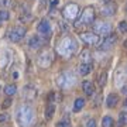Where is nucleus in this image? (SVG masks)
<instances>
[{"instance_id":"33","label":"nucleus","mask_w":127,"mask_h":127,"mask_svg":"<svg viewBox=\"0 0 127 127\" xmlns=\"http://www.w3.org/2000/svg\"><path fill=\"white\" fill-rule=\"evenodd\" d=\"M122 92L127 96V85H122Z\"/></svg>"},{"instance_id":"1","label":"nucleus","mask_w":127,"mask_h":127,"mask_svg":"<svg viewBox=\"0 0 127 127\" xmlns=\"http://www.w3.org/2000/svg\"><path fill=\"white\" fill-rule=\"evenodd\" d=\"M16 117H17V123L21 127H30L34 123V119H35V112L31 106L28 104H21L17 109V113H16Z\"/></svg>"},{"instance_id":"25","label":"nucleus","mask_w":127,"mask_h":127,"mask_svg":"<svg viewBox=\"0 0 127 127\" xmlns=\"http://www.w3.org/2000/svg\"><path fill=\"white\" fill-rule=\"evenodd\" d=\"M9 11H6V10H0V24L6 21V20H9Z\"/></svg>"},{"instance_id":"12","label":"nucleus","mask_w":127,"mask_h":127,"mask_svg":"<svg viewBox=\"0 0 127 127\" xmlns=\"http://www.w3.org/2000/svg\"><path fill=\"white\" fill-rule=\"evenodd\" d=\"M37 30H38V32L42 34V35H50L51 34V26H50V23H48L47 20L40 21L38 26H37Z\"/></svg>"},{"instance_id":"10","label":"nucleus","mask_w":127,"mask_h":127,"mask_svg":"<svg viewBox=\"0 0 127 127\" xmlns=\"http://www.w3.org/2000/svg\"><path fill=\"white\" fill-rule=\"evenodd\" d=\"M116 41H117V35H116V34H110V35H107V37L103 40V42H102L100 50H102V51L110 50V48H112V47L116 44Z\"/></svg>"},{"instance_id":"9","label":"nucleus","mask_w":127,"mask_h":127,"mask_svg":"<svg viewBox=\"0 0 127 127\" xmlns=\"http://www.w3.org/2000/svg\"><path fill=\"white\" fill-rule=\"evenodd\" d=\"M93 30H95L96 34H110L112 31V26L106 21H96L95 26H93Z\"/></svg>"},{"instance_id":"3","label":"nucleus","mask_w":127,"mask_h":127,"mask_svg":"<svg viewBox=\"0 0 127 127\" xmlns=\"http://www.w3.org/2000/svg\"><path fill=\"white\" fill-rule=\"evenodd\" d=\"M76 83V78L72 72H64L59 73L58 78H57V85L59 88H64V89H68V88H72L73 85Z\"/></svg>"},{"instance_id":"34","label":"nucleus","mask_w":127,"mask_h":127,"mask_svg":"<svg viewBox=\"0 0 127 127\" xmlns=\"http://www.w3.org/2000/svg\"><path fill=\"white\" fill-rule=\"evenodd\" d=\"M50 4H51V7H55V6L58 4V0H51Z\"/></svg>"},{"instance_id":"11","label":"nucleus","mask_w":127,"mask_h":127,"mask_svg":"<svg viewBox=\"0 0 127 127\" xmlns=\"http://www.w3.org/2000/svg\"><path fill=\"white\" fill-rule=\"evenodd\" d=\"M102 14H103L104 17L114 16V14H116V4L112 3V1H107V3L102 7Z\"/></svg>"},{"instance_id":"14","label":"nucleus","mask_w":127,"mask_h":127,"mask_svg":"<svg viewBox=\"0 0 127 127\" xmlns=\"http://www.w3.org/2000/svg\"><path fill=\"white\" fill-rule=\"evenodd\" d=\"M91 71H92V65L91 64H86V62H82L81 65H79V73L81 75H89L91 73Z\"/></svg>"},{"instance_id":"4","label":"nucleus","mask_w":127,"mask_h":127,"mask_svg":"<svg viewBox=\"0 0 127 127\" xmlns=\"http://www.w3.org/2000/svg\"><path fill=\"white\" fill-rule=\"evenodd\" d=\"M54 62V52L52 51H42L40 55H38V59H37V64L38 66L42 69H48L51 66V64Z\"/></svg>"},{"instance_id":"26","label":"nucleus","mask_w":127,"mask_h":127,"mask_svg":"<svg viewBox=\"0 0 127 127\" xmlns=\"http://www.w3.org/2000/svg\"><path fill=\"white\" fill-rule=\"evenodd\" d=\"M114 81H116V83H117V85H123V81H124V78H123V72H122V71H119V72L116 73V78H114Z\"/></svg>"},{"instance_id":"18","label":"nucleus","mask_w":127,"mask_h":127,"mask_svg":"<svg viewBox=\"0 0 127 127\" xmlns=\"http://www.w3.org/2000/svg\"><path fill=\"white\" fill-rule=\"evenodd\" d=\"M37 95V91L35 89H32L31 86H27L26 89H24V96L27 97V99H34Z\"/></svg>"},{"instance_id":"27","label":"nucleus","mask_w":127,"mask_h":127,"mask_svg":"<svg viewBox=\"0 0 127 127\" xmlns=\"http://www.w3.org/2000/svg\"><path fill=\"white\" fill-rule=\"evenodd\" d=\"M106 76H107V75H106L104 72L100 73V76H99V85H100V88H103L104 85H106Z\"/></svg>"},{"instance_id":"30","label":"nucleus","mask_w":127,"mask_h":127,"mask_svg":"<svg viewBox=\"0 0 127 127\" xmlns=\"http://www.w3.org/2000/svg\"><path fill=\"white\" fill-rule=\"evenodd\" d=\"M86 127H96V120L95 119H89L86 123Z\"/></svg>"},{"instance_id":"29","label":"nucleus","mask_w":127,"mask_h":127,"mask_svg":"<svg viewBox=\"0 0 127 127\" xmlns=\"http://www.w3.org/2000/svg\"><path fill=\"white\" fill-rule=\"evenodd\" d=\"M10 104H11V99H10V96H9V97H7V99H6L4 102H3L1 107H3V109H7V107H9Z\"/></svg>"},{"instance_id":"21","label":"nucleus","mask_w":127,"mask_h":127,"mask_svg":"<svg viewBox=\"0 0 127 127\" xmlns=\"http://www.w3.org/2000/svg\"><path fill=\"white\" fill-rule=\"evenodd\" d=\"M82 107H85V100L83 99H76L73 104V112H81Z\"/></svg>"},{"instance_id":"28","label":"nucleus","mask_w":127,"mask_h":127,"mask_svg":"<svg viewBox=\"0 0 127 127\" xmlns=\"http://www.w3.org/2000/svg\"><path fill=\"white\" fill-rule=\"evenodd\" d=\"M119 28H120L122 32H126L127 34V21H122V23L119 24Z\"/></svg>"},{"instance_id":"23","label":"nucleus","mask_w":127,"mask_h":127,"mask_svg":"<svg viewBox=\"0 0 127 127\" xmlns=\"http://www.w3.org/2000/svg\"><path fill=\"white\" fill-rule=\"evenodd\" d=\"M126 124H127V113L122 112L119 114V126H126Z\"/></svg>"},{"instance_id":"19","label":"nucleus","mask_w":127,"mask_h":127,"mask_svg":"<svg viewBox=\"0 0 127 127\" xmlns=\"http://www.w3.org/2000/svg\"><path fill=\"white\" fill-rule=\"evenodd\" d=\"M54 113H55V106L52 103L48 104V106H47V109H45V119H47V120H50V119L54 116Z\"/></svg>"},{"instance_id":"24","label":"nucleus","mask_w":127,"mask_h":127,"mask_svg":"<svg viewBox=\"0 0 127 127\" xmlns=\"http://www.w3.org/2000/svg\"><path fill=\"white\" fill-rule=\"evenodd\" d=\"M55 127H71V122H69L68 119H62V120H59Z\"/></svg>"},{"instance_id":"32","label":"nucleus","mask_w":127,"mask_h":127,"mask_svg":"<svg viewBox=\"0 0 127 127\" xmlns=\"http://www.w3.org/2000/svg\"><path fill=\"white\" fill-rule=\"evenodd\" d=\"M10 3H11V0H0V4L3 6V7H7V6H10Z\"/></svg>"},{"instance_id":"2","label":"nucleus","mask_w":127,"mask_h":127,"mask_svg":"<svg viewBox=\"0 0 127 127\" xmlns=\"http://www.w3.org/2000/svg\"><path fill=\"white\" fill-rule=\"evenodd\" d=\"M78 48V44L76 41L71 38V37H65L62 40L58 42V45H57V51H58V54L64 58H71L73 55V52L76 51Z\"/></svg>"},{"instance_id":"8","label":"nucleus","mask_w":127,"mask_h":127,"mask_svg":"<svg viewBox=\"0 0 127 127\" xmlns=\"http://www.w3.org/2000/svg\"><path fill=\"white\" fill-rule=\"evenodd\" d=\"M24 35H26V28L24 27H14L9 32V40L13 41V42H17V41L23 40Z\"/></svg>"},{"instance_id":"20","label":"nucleus","mask_w":127,"mask_h":127,"mask_svg":"<svg viewBox=\"0 0 127 127\" xmlns=\"http://www.w3.org/2000/svg\"><path fill=\"white\" fill-rule=\"evenodd\" d=\"M81 59H82V62L91 64V62H92L91 52H89V51H86V50H83V51H82V54H81Z\"/></svg>"},{"instance_id":"7","label":"nucleus","mask_w":127,"mask_h":127,"mask_svg":"<svg viewBox=\"0 0 127 127\" xmlns=\"http://www.w3.org/2000/svg\"><path fill=\"white\" fill-rule=\"evenodd\" d=\"M79 38L88 45H99L100 44L99 34H96V32H79Z\"/></svg>"},{"instance_id":"35","label":"nucleus","mask_w":127,"mask_h":127,"mask_svg":"<svg viewBox=\"0 0 127 127\" xmlns=\"http://www.w3.org/2000/svg\"><path fill=\"white\" fill-rule=\"evenodd\" d=\"M54 96H55V93H54V92H51L50 95H48V100H50V102H51V100H54Z\"/></svg>"},{"instance_id":"15","label":"nucleus","mask_w":127,"mask_h":127,"mask_svg":"<svg viewBox=\"0 0 127 127\" xmlns=\"http://www.w3.org/2000/svg\"><path fill=\"white\" fill-rule=\"evenodd\" d=\"M82 89H83V92H85V95L91 96L92 93H93V85H92V82L85 81L83 83H82Z\"/></svg>"},{"instance_id":"37","label":"nucleus","mask_w":127,"mask_h":127,"mask_svg":"<svg viewBox=\"0 0 127 127\" xmlns=\"http://www.w3.org/2000/svg\"><path fill=\"white\" fill-rule=\"evenodd\" d=\"M124 107L127 109V99H126V102H124Z\"/></svg>"},{"instance_id":"13","label":"nucleus","mask_w":127,"mask_h":127,"mask_svg":"<svg viewBox=\"0 0 127 127\" xmlns=\"http://www.w3.org/2000/svg\"><path fill=\"white\" fill-rule=\"evenodd\" d=\"M117 103H119V96L116 95V93H110V95L107 96V99H106V106H107L109 109H113V107H116Z\"/></svg>"},{"instance_id":"16","label":"nucleus","mask_w":127,"mask_h":127,"mask_svg":"<svg viewBox=\"0 0 127 127\" xmlns=\"http://www.w3.org/2000/svg\"><path fill=\"white\" fill-rule=\"evenodd\" d=\"M17 93V86L16 85H6L4 86V95L6 96H13Z\"/></svg>"},{"instance_id":"6","label":"nucleus","mask_w":127,"mask_h":127,"mask_svg":"<svg viewBox=\"0 0 127 127\" xmlns=\"http://www.w3.org/2000/svg\"><path fill=\"white\" fill-rule=\"evenodd\" d=\"M62 14H64V17L66 18V20L73 21V20H76L78 14H79V6H78L76 3H69V4L65 6Z\"/></svg>"},{"instance_id":"5","label":"nucleus","mask_w":127,"mask_h":127,"mask_svg":"<svg viewBox=\"0 0 127 127\" xmlns=\"http://www.w3.org/2000/svg\"><path fill=\"white\" fill-rule=\"evenodd\" d=\"M95 20V9L93 7H85V10L82 11V16L79 18V21L75 23V26H81V24H91Z\"/></svg>"},{"instance_id":"17","label":"nucleus","mask_w":127,"mask_h":127,"mask_svg":"<svg viewBox=\"0 0 127 127\" xmlns=\"http://www.w3.org/2000/svg\"><path fill=\"white\" fill-rule=\"evenodd\" d=\"M28 45L31 47V48H38V47H41V38L37 35L31 37L30 41H28Z\"/></svg>"},{"instance_id":"36","label":"nucleus","mask_w":127,"mask_h":127,"mask_svg":"<svg viewBox=\"0 0 127 127\" xmlns=\"http://www.w3.org/2000/svg\"><path fill=\"white\" fill-rule=\"evenodd\" d=\"M123 45H124V48H127V40H124V44Z\"/></svg>"},{"instance_id":"22","label":"nucleus","mask_w":127,"mask_h":127,"mask_svg":"<svg viewBox=\"0 0 127 127\" xmlns=\"http://www.w3.org/2000/svg\"><path fill=\"white\" fill-rule=\"evenodd\" d=\"M102 126L103 127H112L113 126V119L110 116H104L103 120H102Z\"/></svg>"},{"instance_id":"31","label":"nucleus","mask_w":127,"mask_h":127,"mask_svg":"<svg viewBox=\"0 0 127 127\" xmlns=\"http://www.w3.org/2000/svg\"><path fill=\"white\" fill-rule=\"evenodd\" d=\"M9 119V114H6V113H0V123H4L6 120Z\"/></svg>"}]
</instances>
